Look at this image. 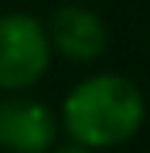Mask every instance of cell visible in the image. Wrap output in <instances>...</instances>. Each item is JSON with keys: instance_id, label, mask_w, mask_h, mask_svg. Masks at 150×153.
Returning <instances> with one entry per match:
<instances>
[{"instance_id": "5", "label": "cell", "mask_w": 150, "mask_h": 153, "mask_svg": "<svg viewBox=\"0 0 150 153\" xmlns=\"http://www.w3.org/2000/svg\"><path fill=\"white\" fill-rule=\"evenodd\" d=\"M55 153H89V150H85V143H82V146H61V150H55Z\"/></svg>"}, {"instance_id": "3", "label": "cell", "mask_w": 150, "mask_h": 153, "mask_svg": "<svg viewBox=\"0 0 150 153\" xmlns=\"http://www.w3.org/2000/svg\"><path fill=\"white\" fill-rule=\"evenodd\" d=\"M55 140V116L34 99L0 102V146L10 153H45Z\"/></svg>"}, {"instance_id": "4", "label": "cell", "mask_w": 150, "mask_h": 153, "mask_svg": "<svg viewBox=\"0 0 150 153\" xmlns=\"http://www.w3.org/2000/svg\"><path fill=\"white\" fill-rule=\"evenodd\" d=\"M51 41L58 51H65L68 58L89 61L96 55H102L106 48V27L102 21L82 7H61L51 17Z\"/></svg>"}, {"instance_id": "2", "label": "cell", "mask_w": 150, "mask_h": 153, "mask_svg": "<svg viewBox=\"0 0 150 153\" xmlns=\"http://www.w3.org/2000/svg\"><path fill=\"white\" fill-rule=\"evenodd\" d=\"M48 34L31 14L0 17V85L24 88L48 68Z\"/></svg>"}, {"instance_id": "1", "label": "cell", "mask_w": 150, "mask_h": 153, "mask_svg": "<svg viewBox=\"0 0 150 153\" xmlns=\"http://www.w3.org/2000/svg\"><path fill=\"white\" fill-rule=\"evenodd\" d=\"M143 123V95L119 75H96L65 99V126L85 146H116Z\"/></svg>"}]
</instances>
